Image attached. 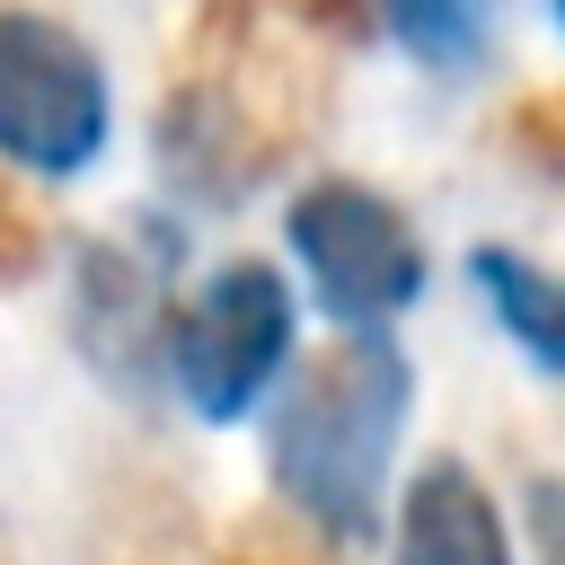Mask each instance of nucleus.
I'll return each mask as SVG.
<instances>
[{
    "label": "nucleus",
    "mask_w": 565,
    "mask_h": 565,
    "mask_svg": "<svg viewBox=\"0 0 565 565\" xmlns=\"http://www.w3.org/2000/svg\"><path fill=\"white\" fill-rule=\"evenodd\" d=\"M265 468L300 521H318L335 547L380 539L388 468L415 415V362L388 327H344L327 353H291L265 388Z\"/></svg>",
    "instance_id": "1"
},
{
    "label": "nucleus",
    "mask_w": 565,
    "mask_h": 565,
    "mask_svg": "<svg viewBox=\"0 0 565 565\" xmlns=\"http://www.w3.org/2000/svg\"><path fill=\"white\" fill-rule=\"evenodd\" d=\"M291 344H300V300L282 265L230 256L194 291H177L168 335H159V388H177L194 424H247L265 388L282 380Z\"/></svg>",
    "instance_id": "2"
},
{
    "label": "nucleus",
    "mask_w": 565,
    "mask_h": 565,
    "mask_svg": "<svg viewBox=\"0 0 565 565\" xmlns=\"http://www.w3.org/2000/svg\"><path fill=\"white\" fill-rule=\"evenodd\" d=\"M177 274H185L177 212H124L115 230L79 238V256H71V344L132 406L159 397V335L177 309Z\"/></svg>",
    "instance_id": "3"
},
{
    "label": "nucleus",
    "mask_w": 565,
    "mask_h": 565,
    "mask_svg": "<svg viewBox=\"0 0 565 565\" xmlns=\"http://www.w3.org/2000/svg\"><path fill=\"white\" fill-rule=\"evenodd\" d=\"M282 238H291V265L309 282V300L335 318V327H388L424 300L433 265H424V238L415 221L380 194V185H353V177H318L291 194L282 212Z\"/></svg>",
    "instance_id": "4"
},
{
    "label": "nucleus",
    "mask_w": 565,
    "mask_h": 565,
    "mask_svg": "<svg viewBox=\"0 0 565 565\" xmlns=\"http://www.w3.org/2000/svg\"><path fill=\"white\" fill-rule=\"evenodd\" d=\"M115 132V88L88 35L35 9H0V159L26 177H88Z\"/></svg>",
    "instance_id": "5"
},
{
    "label": "nucleus",
    "mask_w": 565,
    "mask_h": 565,
    "mask_svg": "<svg viewBox=\"0 0 565 565\" xmlns=\"http://www.w3.org/2000/svg\"><path fill=\"white\" fill-rule=\"evenodd\" d=\"M388 565H521L503 503L477 486L468 459H424L397 494V530H388Z\"/></svg>",
    "instance_id": "6"
},
{
    "label": "nucleus",
    "mask_w": 565,
    "mask_h": 565,
    "mask_svg": "<svg viewBox=\"0 0 565 565\" xmlns=\"http://www.w3.org/2000/svg\"><path fill=\"white\" fill-rule=\"evenodd\" d=\"M282 141H265V124H247V106L221 88V79H194L177 106H168V132H159V168L194 194V203H238L265 168H274Z\"/></svg>",
    "instance_id": "7"
},
{
    "label": "nucleus",
    "mask_w": 565,
    "mask_h": 565,
    "mask_svg": "<svg viewBox=\"0 0 565 565\" xmlns=\"http://www.w3.org/2000/svg\"><path fill=\"white\" fill-rule=\"evenodd\" d=\"M468 282L494 309V327L521 344V362L556 380L565 371V291H556V274L530 265L521 247H468Z\"/></svg>",
    "instance_id": "8"
},
{
    "label": "nucleus",
    "mask_w": 565,
    "mask_h": 565,
    "mask_svg": "<svg viewBox=\"0 0 565 565\" xmlns=\"http://www.w3.org/2000/svg\"><path fill=\"white\" fill-rule=\"evenodd\" d=\"M380 18L397 35V53L415 71H433V79H477L486 53H494L486 0H380Z\"/></svg>",
    "instance_id": "9"
},
{
    "label": "nucleus",
    "mask_w": 565,
    "mask_h": 565,
    "mask_svg": "<svg viewBox=\"0 0 565 565\" xmlns=\"http://www.w3.org/2000/svg\"><path fill=\"white\" fill-rule=\"evenodd\" d=\"M26 265H35V230H26V221H18V203L0 194V282H18Z\"/></svg>",
    "instance_id": "10"
}]
</instances>
